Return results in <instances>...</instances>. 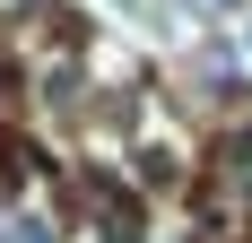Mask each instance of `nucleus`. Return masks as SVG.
Segmentation results:
<instances>
[{
	"instance_id": "nucleus-1",
	"label": "nucleus",
	"mask_w": 252,
	"mask_h": 243,
	"mask_svg": "<svg viewBox=\"0 0 252 243\" xmlns=\"http://www.w3.org/2000/svg\"><path fill=\"white\" fill-rule=\"evenodd\" d=\"M0 243H18V217H0Z\"/></svg>"
},
{
	"instance_id": "nucleus-2",
	"label": "nucleus",
	"mask_w": 252,
	"mask_h": 243,
	"mask_svg": "<svg viewBox=\"0 0 252 243\" xmlns=\"http://www.w3.org/2000/svg\"><path fill=\"white\" fill-rule=\"evenodd\" d=\"M218 9H252V0H218Z\"/></svg>"
},
{
	"instance_id": "nucleus-3",
	"label": "nucleus",
	"mask_w": 252,
	"mask_h": 243,
	"mask_svg": "<svg viewBox=\"0 0 252 243\" xmlns=\"http://www.w3.org/2000/svg\"><path fill=\"white\" fill-rule=\"evenodd\" d=\"M157 243H183V235H157Z\"/></svg>"
}]
</instances>
